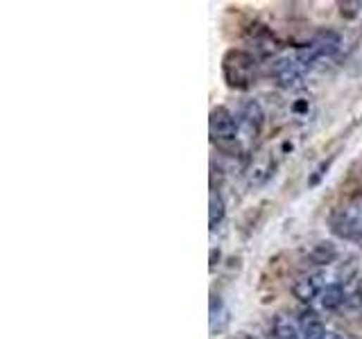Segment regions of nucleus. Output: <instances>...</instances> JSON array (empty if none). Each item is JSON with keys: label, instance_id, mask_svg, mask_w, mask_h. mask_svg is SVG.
Listing matches in <instances>:
<instances>
[{"label": "nucleus", "instance_id": "obj_1", "mask_svg": "<svg viewBox=\"0 0 362 339\" xmlns=\"http://www.w3.org/2000/svg\"><path fill=\"white\" fill-rule=\"evenodd\" d=\"M222 75L231 89H249L256 78V57L242 48H231L222 57Z\"/></svg>", "mask_w": 362, "mask_h": 339}, {"label": "nucleus", "instance_id": "obj_16", "mask_svg": "<svg viewBox=\"0 0 362 339\" xmlns=\"http://www.w3.org/2000/svg\"><path fill=\"white\" fill-rule=\"evenodd\" d=\"M349 299H354V301H351V305H362V283H360L358 290H356L354 294H351ZM349 299H347V301H349Z\"/></svg>", "mask_w": 362, "mask_h": 339}, {"label": "nucleus", "instance_id": "obj_20", "mask_svg": "<svg viewBox=\"0 0 362 339\" xmlns=\"http://www.w3.org/2000/svg\"><path fill=\"white\" fill-rule=\"evenodd\" d=\"M326 339H344V337H342V335H337V333H328Z\"/></svg>", "mask_w": 362, "mask_h": 339}, {"label": "nucleus", "instance_id": "obj_6", "mask_svg": "<svg viewBox=\"0 0 362 339\" xmlns=\"http://www.w3.org/2000/svg\"><path fill=\"white\" fill-rule=\"evenodd\" d=\"M324 288H326L324 271H308V274H301L292 283V294L301 303H313L315 299L322 297Z\"/></svg>", "mask_w": 362, "mask_h": 339}, {"label": "nucleus", "instance_id": "obj_5", "mask_svg": "<svg viewBox=\"0 0 362 339\" xmlns=\"http://www.w3.org/2000/svg\"><path fill=\"white\" fill-rule=\"evenodd\" d=\"M306 66L299 61L297 54H285V57H279L272 66V73L276 82H279L283 89H301L304 80H306Z\"/></svg>", "mask_w": 362, "mask_h": 339}, {"label": "nucleus", "instance_id": "obj_7", "mask_svg": "<svg viewBox=\"0 0 362 339\" xmlns=\"http://www.w3.org/2000/svg\"><path fill=\"white\" fill-rule=\"evenodd\" d=\"M270 339H301L299 326L290 321V316L285 314H274L268 326Z\"/></svg>", "mask_w": 362, "mask_h": 339}, {"label": "nucleus", "instance_id": "obj_3", "mask_svg": "<svg viewBox=\"0 0 362 339\" xmlns=\"http://www.w3.org/2000/svg\"><path fill=\"white\" fill-rule=\"evenodd\" d=\"M238 136L247 138L249 143H254L265 127V109L258 100H244L238 109Z\"/></svg>", "mask_w": 362, "mask_h": 339}, {"label": "nucleus", "instance_id": "obj_14", "mask_svg": "<svg viewBox=\"0 0 362 339\" xmlns=\"http://www.w3.org/2000/svg\"><path fill=\"white\" fill-rule=\"evenodd\" d=\"M292 113L297 118H308V113H311V100H306V97H301V100H297L292 104Z\"/></svg>", "mask_w": 362, "mask_h": 339}, {"label": "nucleus", "instance_id": "obj_10", "mask_svg": "<svg viewBox=\"0 0 362 339\" xmlns=\"http://www.w3.org/2000/svg\"><path fill=\"white\" fill-rule=\"evenodd\" d=\"M347 299L349 297H347L342 283H328L322 292V297H319V303H322L324 310H337L347 303Z\"/></svg>", "mask_w": 362, "mask_h": 339}, {"label": "nucleus", "instance_id": "obj_8", "mask_svg": "<svg viewBox=\"0 0 362 339\" xmlns=\"http://www.w3.org/2000/svg\"><path fill=\"white\" fill-rule=\"evenodd\" d=\"M299 333H301V339H326V335H328L322 319H319L317 312H313V310H301Z\"/></svg>", "mask_w": 362, "mask_h": 339}, {"label": "nucleus", "instance_id": "obj_11", "mask_svg": "<svg viewBox=\"0 0 362 339\" xmlns=\"http://www.w3.org/2000/svg\"><path fill=\"white\" fill-rule=\"evenodd\" d=\"M272 170H274V163H272L270 156H263L258 161H254L251 168L247 170V181H249V185H261V183H265V181L270 179Z\"/></svg>", "mask_w": 362, "mask_h": 339}, {"label": "nucleus", "instance_id": "obj_15", "mask_svg": "<svg viewBox=\"0 0 362 339\" xmlns=\"http://www.w3.org/2000/svg\"><path fill=\"white\" fill-rule=\"evenodd\" d=\"M342 7V16L347 14V16H356L360 9H362V3H342L339 5Z\"/></svg>", "mask_w": 362, "mask_h": 339}, {"label": "nucleus", "instance_id": "obj_17", "mask_svg": "<svg viewBox=\"0 0 362 339\" xmlns=\"http://www.w3.org/2000/svg\"><path fill=\"white\" fill-rule=\"evenodd\" d=\"M216 260H220V251H216V249H211V271L216 269V265L218 262Z\"/></svg>", "mask_w": 362, "mask_h": 339}, {"label": "nucleus", "instance_id": "obj_19", "mask_svg": "<svg viewBox=\"0 0 362 339\" xmlns=\"http://www.w3.org/2000/svg\"><path fill=\"white\" fill-rule=\"evenodd\" d=\"M354 206H356V209L360 211V215H362V192H360V195L356 197V204H354Z\"/></svg>", "mask_w": 362, "mask_h": 339}, {"label": "nucleus", "instance_id": "obj_2", "mask_svg": "<svg viewBox=\"0 0 362 339\" xmlns=\"http://www.w3.org/2000/svg\"><path fill=\"white\" fill-rule=\"evenodd\" d=\"M208 134L216 145H229L238 138V120L227 106H213L208 118Z\"/></svg>", "mask_w": 362, "mask_h": 339}, {"label": "nucleus", "instance_id": "obj_4", "mask_svg": "<svg viewBox=\"0 0 362 339\" xmlns=\"http://www.w3.org/2000/svg\"><path fill=\"white\" fill-rule=\"evenodd\" d=\"M331 231L349 240V242H362V215L356 206H349V209H339L331 215Z\"/></svg>", "mask_w": 362, "mask_h": 339}, {"label": "nucleus", "instance_id": "obj_18", "mask_svg": "<svg viewBox=\"0 0 362 339\" xmlns=\"http://www.w3.org/2000/svg\"><path fill=\"white\" fill-rule=\"evenodd\" d=\"M229 339H254L249 333H238V335H233V337H229Z\"/></svg>", "mask_w": 362, "mask_h": 339}, {"label": "nucleus", "instance_id": "obj_12", "mask_svg": "<svg viewBox=\"0 0 362 339\" xmlns=\"http://www.w3.org/2000/svg\"><path fill=\"white\" fill-rule=\"evenodd\" d=\"M220 319L225 321V323H229V312H227L225 305H222V299L218 297V294L211 292V333L213 335L225 331L222 323H220Z\"/></svg>", "mask_w": 362, "mask_h": 339}, {"label": "nucleus", "instance_id": "obj_13", "mask_svg": "<svg viewBox=\"0 0 362 339\" xmlns=\"http://www.w3.org/2000/svg\"><path fill=\"white\" fill-rule=\"evenodd\" d=\"M225 202H222V197L218 190H211V204H208V224H211V231H216L218 224L225 220Z\"/></svg>", "mask_w": 362, "mask_h": 339}, {"label": "nucleus", "instance_id": "obj_9", "mask_svg": "<svg viewBox=\"0 0 362 339\" xmlns=\"http://www.w3.org/2000/svg\"><path fill=\"white\" fill-rule=\"evenodd\" d=\"M337 256H339V251L333 242H317L311 249H306V260L317 267L331 265V262L337 260Z\"/></svg>", "mask_w": 362, "mask_h": 339}]
</instances>
